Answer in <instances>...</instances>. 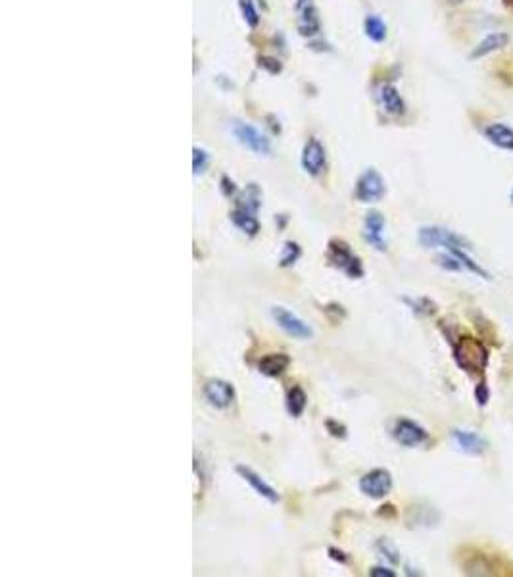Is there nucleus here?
I'll return each instance as SVG.
<instances>
[{
	"label": "nucleus",
	"instance_id": "f257e3e1",
	"mask_svg": "<svg viewBox=\"0 0 513 577\" xmlns=\"http://www.w3.org/2000/svg\"><path fill=\"white\" fill-rule=\"evenodd\" d=\"M452 351L456 364L460 366L463 372L471 373V375H480L485 372L488 364V351L479 339L471 337V335H461L458 341L452 343Z\"/></svg>",
	"mask_w": 513,
	"mask_h": 577
},
{
	"label": "nucleus",
	"instance_id": "f03ea898",
	"mask_svg": "<svg viewBox=\"0 0 513 577\" xmlns=\"http://www.w3.org/2000/svg\"><path fill=\"white\" fill-rule=\"evenodd\" d=\"M327 264L339 270L346 275L348 279H361L366 275L363 270V262L358 254L354 253L346 241L342 239H331L327 243V253H325Z\"/></svg>",
	"mask_w": 513,
	"mask_h": 577
},
{
	"label": "nucleus",
	"instance_id": "7ed1b4c3",
	"mask_svg": "<svg viewBox=\"0 0 513 577\" xmlns=\"http://www.w3.org/2000/svg\"><path fill=\"white\" fill-rule=\"evenodd\" d=\"M269 316L274 319L281 331L287 333L288 337L298 339V341H310L313 337V327L308 322L288 310L285 306H271L269 308Z\"/></svg>",
	"mask_w": 513,
	"mask_h": 577
},
{
	"label": "nucleus",
	"instance_id": "20e7f679",
	"mask_svg": "<svg viewBox=\"0 0 513 577\" xmlns=\"http://www.w3.org/2000/svg\"><path fill=\"white\" fill-rule=\"evenodd\" d=\"M231 131H233L235 139L239 141L244 148H248L250 153L258 154V156H269L271 154V141L267 139L258 127L235 120L231 121Z\"/></svg>",
	"mask_w": 513,
	"mask_h": 577
},
{
	"label": "nucleus",
	"instance_id": "39448f33",
	"mask_svg": "<svg viewBox=\"0 0 513 577\" xmlns=\"http://www.w3.org/2000/svg\"><path fill=\"white\" fill-rule=\"evenodd\" d=\"M417 239L425 248H446V251H450V248H466L467 251L469 248L467 241L460 237L458 233L439 226L421 227Z\"/></svg>",
	"mask_w": 513,
	"mask_h": 577
},
{
	"label": "nucleus",
	"instance_id": "423d86ee",
	"mask_svg": "<svg viewBox=\"0 0 513 577\" xmlns=\"http://www.w3.org/2000/svg\"><path fill=\"white\" fill-rule=\"evenodd\" d=\"M385 192H387V183L383 180V175L375 167H367L356 181L354 197L363 204H369V202H379L385 197Z\"/></svg>",
	"mask_w": 513,
	"mask_h": 577
},
{
	"label": "nucleus",
	"instance_id": "0eeeda50",
	"mask_svg": "<svg viewBox=\"0 0 513 577\" xmlns=\"http://www.w3.org/2000/svg\"><path fill=\"white\" fill-rule=\"evenodd\" d=\"M202 397L215 410H227V408L233 406L235 398H237V391H235V385L231 381L221 378H212L202 385Z\"/></svg>",
	"mask_w": 513,
	"mask_h": 577
},
{
	"label": "nucleus",
	"instance_id": "6e6552de",
	"mask_svg": "<svg viewBox=\"0 0 513 577\" xmlns=\"http://www.w3.org/2000/svg\"><path fill=\"white\" fill-rule=\"evenodd\" d=\"M393 485L394 481L390 471L385 468H375V470H369L361 476L358 487L366 497L380 500V498L388 497V493L393 491Z\"/></svg>",
	"mask_w": 513,
	"mask_h": 577
},
{
	"label": "nucleus",
	"instance_id": "1a4fd4ad",
	"mask_svg": "<svg viewBox=\"0 0 513 577\" xmlns=\"http://www.w3.org/2000/svg\"><path fill=\"white\" fill-rule=\"evenodd\" d=\"M393 437L398 445L406 446V449H415V446L425 445L429 441V432L413 419L400 418L394 422Z\"/></svg>",
	"mask_w": 513,
	"mask_h": 577
},
{
	"label": "nucleus",
	"instance_id": "9d476101",
	"mask_svg": "<svg viewBox=\"0 0 513 577\" xmlns=\"http://www.w3.org/2000/svg\"><path fill=\"white\" fill-rule=\"evenodd\" d=\"M302 170L312 175V177H320L327 170V153L325 146L321 145V141L317 137H310L304 143L300 156Z\"/></svg>",
	"mask_w": 513,
	"mask_h": 577
},
{
	"label": "nucleus",
	"instance_id": "9b49d317",
	"mask_svg": "<svg viewBox=\"0 0 513 577\" xmlns=\"http://www.w3.org/2000/svg\"><path fill=\"white\" fill-rule=\"evenodd\" d=\"M363 239L369 246H373L379 253H387V219L377 210H369L363 219Z\"/></svg>",
	"mask_w": 513,
	"mask_h": 577
},
{
	"label": "nucleus",
	"instance_id": "f8f14e48",
	"mask_svg": "<svg viewBox=\"0 0 513 577\" xmlns=\"http://www.w3.org/2000/svg\"><path fill=\"white\" fill-rule=\"evenodd\" d=\"M235 471L239 473V478L242 479L244 483H248L250 487H252L254 493H256L258 497H261L264 500H267L269 505H277V502L281 500V495L277 493V489H275L274 485L267 483L266 479L261 478L258 471L252 470L250 466L239 464L237 468H235Z\"/></svg>",
	"mask_w": 513,
	"mask_h": 577
},
{
	"label": "nucleus",
	"instance_id": "ddd939ff",
	"mask_svg": "<svg viewBox=\"0 0 513 577\" xmlns=\"http://www.w3.org/2000/svg\"><path fill=\"white\" fill-rule=\"evenodd\" d=\"M377 100H379L380 108L390 116H402L406 112V102L402 99V94L398 93V89L390 83H383L377 89Z\"/></svg>",
	"mask_w": 513,
	"mask_h": 577
},
{
	"label": "nucleus",
	"instance_id": "4468645a",
	"mask_svg": "<svg viewBox=\"0 0 513 577\" xmlns=\"http://www.w3.org/2000/svg\"><path fill=\"white\" fill-rule=\"evenodd\" d=\"M291 366V356L285 352H269L258 360V372L266 378H281Z\"/></svg>",
	"mask_w": 513,
	"mask_h": 577
},
{
	"label": "nucleus",
	"instance_id": "2eb2a0df",
	"mask_svg": "<svg viewBox=\"0 0 513 577\" xmlns=\"http://www.w3.org/2000/svg\"><path fill=\"white\" fill-rule=\"evenodd\" d=\"M452 439H453V443H456V446H458L461 452L471 454V456H480L483 452L487 451V441L473 432L453 429Z\"/></svg>",
	"mask_w": 513,
	"mask_h": 577
},
{
	"label": "nucleus",
	"instance_id": "dca6fc26",
	"mask_svg": "<svg viewBox=\"0 0 513 577\" xmlns=\"http://www.w3.org/2000/svg\"><path fill=\"white\" fill-rule=\"evenodd\" d=\"M231 221H233V226L239 229V231H242L247 237H256L258 233L261 231V226H260V219H258V216L254 212H247V210H240V208H233V212H231Z\"/></svg>",
	"mask_w": 513,
	"mask_h": 577
},
{
	"label": "nucleus",
	"instance_id": "f3484780",
	"mask_svg": "<svg viewBox=\"0 0 513 577\" xmlns=\"http://www.w3.org/2000/svg\"><path fill=\"white\" fill-rule=\"evenodd\" d=\"M260 206H261V191L256 183L247 185L244 191L239 192V194L235 197V208H240V210L258 214Z\"/></svg>",
	"mask_w": 513,
	"mask_h": 577
},
{
	"label": "nucleus",
	"instance_id": "a211bd4d",
	"mask_svg": "<svg viewBox=\"0 0 513 577\" xmlns=\"http://www.w3.org/2000/svg\"><path fill=\"white\" fill-rule=\"evenodd\" d=\"M285 406H287V412L291 418H300L302 414L306 412L308 395L300 385H293L288 389L287 398H285Z\"/></svg>",
	"mask_w": 513,
	"mask_h": 577
},
{
	"label": "nucleus",
	"instance_id": "6ab92c4d",
	"mask_svg": "<svg viewBox=\"0 0 513 577\" xmlns=\"http://www.w3.org/2000/svg\"><path fill=\"white\" fill-rule=\"evenodd\" d=\"M507 40H509V37H507L506 33H490L487 35L485 39L480 40L479 45L473 48V53H471V58L473 60H477V58H483V56H488V54L496 53V50H500L502 47H506Z\"/></svg>",
	"mask_w": 513,
	"mask_h": 577
},
{
	"label": "nucleus",
	"instance_id": "aec40b11",
	"mask_svg": "<svg viewBox=\"0 0 513 577\" xmlns=\"http://www.w3.org/2000/svg\"><path fill=\"white\" fill-rule=\"evenodd\" d=\"M485 135H487V139L490 141L492 145L500 146V148H506V150H513L512 127L504 126V123H490V126L485 129Z\"/></svg>",
	"mask_w": 513,
	"mask_h": 577
},
{
	"label": "nucleus",
	"instance_id": "412c9836",
	"mask_svg": "<svg viewBox=\"0 0 513 577\" xmlns=\"http://www.w3.org/2000/svg\"><path fill=\"white\" fill-rule=\"evenodd\" d=\"M302 10V16L300 20H298V31H300V35H304V37H313V35L320 31V18H317V12H315V8H313L312 2H304L300 6Z\"/></svg>",
	"mask_w": 513,
	"mask_h": 577
},
{
	"label": "nucleus",
	"instance_id": "4be33fe9",
	"mask_svg": "<svg viewBox=\"0 0 513 577\" xmlns=\"http://www.w3.org/2000/svg\"><path fill=\"white\" fill-rule=\"evenodd\" d=\"M363 29H366V35L375 43H383L387 39V23L380 20L379 16L375 13H369L363 21Z\"/></svg>",
	"mask_w": 513,
	"mask_h": 577
},
{
	"label": "nucleus",
	"instance_id": "5701e85b",
	"mask_svg": "<svg viewBox=\"0 0 513 577\" xmlns=\"http://www.w3.org/2000/svg\"><path fill=\"white\" fill-rule=\"evenodd\" d=\"M302 256V246L296 241H285V245L281 248V258L279 265L281 268H293Z\"/></svg>",
	"mask_w": 513,
	"mask_h": 577
},
{
	"label": "nucleus",
	"instance_id": "b1692460",
	"mask_svg": "<svg viewBox=\"0 0 513 577\" xmlns=\"http://www.w3.org/2000/svg\"><path fill=\"white\" fill-rule=\"evenodd\" d=\"M375 549L380 552V556L387 558L390 564H398V562H400V552H398V549H396L388 539H379V541L375 543Z\"/></svg>",
	"mask_w": 513,
	"mask_h": 577
},
{
	"label": "nucleus",
	"instance_id": "393cba45",
	"mask_svg": "<svg viewBox=\"0 0 513 577\" xmlns=\"http://www.w3.org/2000/svg\"><path fill=\"white\" fill-rule=\"evenodd\" d=\"M208 166H210V154L204 150V148H198V146H194L193 148V172L194 175H201V173H204L208 170Z\"/></svg>",
	"mask_w": 513,
	"mask_h": 577
},
{
	"label": "nucleus",
	"instance_id": "a878e982",
	"mask_svg": "<svg viewBox=\"0 0 513 577\" xmlns=\"http://www.w3.org/2000/svg\"><path fill=\"white\" fill-rule=\"evenodd\" d=\"M240 12H242V18L247 21L250 27H256L260 23V16H258V10L254 6V0H239Z\"/></svg>",
	"mask_w": 513,
	"mask_h": 577
},
{
	"label": "nucleus",
	"instance_id": "bb28decb",
	"mask_svg": "<svg viewBox=\"0 0 513 577\" xmlns=\"http://www.w3.org/2000/svg\"><path fill=\"white\" fill-rule=\"evenodd\" d=\"M436 264H439L440 268L448 270V272H461V270H466L463 264L460 262V258H458L456 254L448 253V251L444 254H440L439 258H436Z\"/></svg>",
	"mask_w": 513,
	"mask_h": 577
},
{
	"label": "nucleus",
	"instance_id": "cd10ccee",
	"mask_svg": "<svg viewBox=\"0 0 513 577\" xmlns=\"http://www.w3.org/2000/svg\"><path fill=\"white\" fill-rule=\"evenodd\" d=\"M410 308H412L415 314H421V316H431L434 314V304L429 299H404Z\"/></svg>",
	"mask_w": 513,
	"mask_h": 577
},
{
	"label": "nucleus",
	"instance_id": "c85d7f7f",
	"mask_svg": "<svg viewBox=\"0 0 513 577\" xmlns=\"http://www.w3.org/2000/svg\"><path fill=\"white\" fill-rule=\"evenodd\" d=\"M325 429H327V433L334 439H346V435H348L346 425L342 424V422H339V419H333V418L325 419Z\"/></svg>",
	"mask_w": 513,
	"mask_h": 577
},
{
	"label": "nucleus",
	"instance_id": "c756f323",
	"mask_svg": "<svg viewBox=\"0 0 513 577\" xmlns=\"http://www.w3.org/2000/svg\"><path fill=\"white\" fill-rule=\"evenodd\" d=\"M221 192L225 194L227 199H231V197H237L239 194V189H237V183H235L231 177H227V175H223L221 177Z\"/></svg>",
	"mask_w": 513,
	"mask_h": 577
},
{
	"label": "nucleus",
	"instance_id": "7c9ffc66",
	"mask_svg": "<svg viewBox=\"0 0 513 577\" xmlns=\"http://www.w3.org/2000/svg\"><path fill=\"white\" fill-rule=\"evenodd\" d=\"M475 398H477V405H479V406H485L488 402V398H490V392H488V387H487V383H485V381L477 385V389H475Z\"/></svg>",
	"mask_w": 513,
	"mask_h": 577
},
{
	"label": "nucleus",
	"instance_id": "2f4dec72",
	"mask_svg": "<svg viewBox=\"0 0 513 577\" xmlns=\"http://www.w3.org/2000/svg\"><path fill=\"white\" fill-rule=\"evenodd\" d=\"M327 552H329V558L334 560V562H339V564H348V562H350V558H348L346 552L340 551V549H337V546H329Z\"/></svg>",
	"mask_w": 513,
	"mask_h": 577
},
{
	"label": "nucleus",
	"instance_id": "473e14b6",
	"mask_svg": "<svg viewBox=\"0 0 513 577\" xmlns=\"http://www.w3.org/2000/svg\"><path fill=\"white\" fill-rule=\"evenodd\" d=\"M369 576L371 577H394L396 576V571L390 570V568H387V566H375V568L369 570Z\"/></svg>",
	"mask_w": 513,
	"mask_h": 577
},
{
	"label": "nucleus",
	"instance_id": "72a5a7b5",
	"mask_svg": "<svg viewBox=\"0 0 513 577\" xmlns=\"http://www.w3.org/2000/svg\"><path fill=\"white\" fill-rule=\"evenodd\" d=\"M260 66L269 67V72L277 73L281 72V64L277 60H271V58H260Z\"/></svg>",
	"mask_w": 513,
	"mask_h": 577
},
{
	"label": "nucleus",
	"instance_id": "f704fd0d",
	"mask_svg": "<svg viewBox=\"0 0 513 577\" xmlns=\"http://www.w3.org/2000/svg\"><path fill=\"white\" fill-rule=\"evenodd\" d=\"M448 2H450V4H461L463 0H448Z\"/></svg>",
	"mask_w": 513,
	"mask_h": 577
},
{
	"label": "nucleus",
	"instance_id": "c9c22d12",
	"mask_svg": "<svg viewBox=\"0 0 513 577\" xmlns=\"http://www.w3.org/2000/svg\"><path fill=\"white\" fill-rule=\"evenodd\" d=\"M512 202H513V191H512Z\"/></svg>",
	"mask_w": 513,
	"mask_h": 577
}]
</instances>
